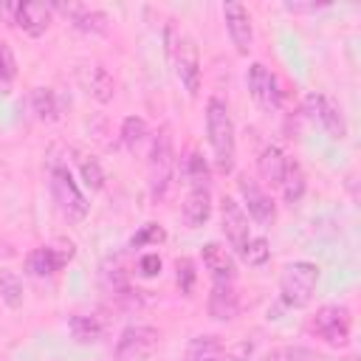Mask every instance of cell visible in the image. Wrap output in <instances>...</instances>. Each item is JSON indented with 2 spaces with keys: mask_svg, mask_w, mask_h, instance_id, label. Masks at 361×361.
<instances>
[{
  "mask_svg": "<svg viewBox=\"0 0 361 361\" xmlns=\"http://www.w3.org/2000/svg\"><path fill=\"white\" fill-rule=\"evenodd\" d=\"M206 135L214 152V166L220 172L234 169L237 158V138H234V121L223 99H209L206 102Z\"/></svg>",
  "mask_w": 361,
  "mask_h": 361,
  "instance_id": "cell-1",
  "label": "cell"
},
{
  "mask_svg": "<svg viewBox=\"0 0 361 361\" xmlns=\"http://www.w3.org/2000/svg\"><path fill=\"white\" fill-rule=\"evenodd\" d=\"M319 285V265L307 259L288 262L282 276H279V296L288 307H307Z\"/></svg>",
  "mask_w": 361,
  "mask_h": 361,
  "instance_id": "cell-2",
  "label": "cell"
},
{
  "mask_svg": "<svg viewBox=\"0 0 361 361\" xmlns=\"http://www.w3.org/2000/svg\"><path fill=\"white\" fill-rule=\"evenodd\" d=\"M166 48L169 56L175 62V73L180 79V85L186 87L189 96H197L200 90V56H197V45L192 37L186 34H175V28H166Z\"/></svg>",
  "mask_w": 361,
  "mask_h": 361,
  "instance_id": "cell-3",
  "label": "cell"
},
{
  "mask_svg": "<svg viewBox=\"0 0 361 361\" xmlns=\"http://www.w3.org/2000/svg\"><path fill=\"white\" fill-rule=\"evenodd\" d=\"M172 169H175V152H172V138L169 130L164 127L149 149V192L152 200H161L172 183Z\"/></svg>",
  "mask_w": 361,
  "mask_h": 361,
  "instance_id": "cell-4",
  "label": "cell"
},
{
  "mask_svg": "<svg viewBox=\"0 0 361 361\" xmlns=\"http://www.w3.org/2000/svg\"><path fill=\"white\" fill-rule=\"evenodd\" d=\"M51 195H54L56 209H59L68 220L79 223V220L87 217V209H90V206H87L85 195L79 192L73 175H71L65 166H54V169H51Z\"/></svg>",
  "mask_w": 361,
  "mask_h": 361,
  "instance_id": "cell-5",
  "label": "cell"
},
{
  "mask_svg": "<svg viewBox=\"0 0 361 361\" xmlns=\"http://www.w3.org/2000/svg\"><path fill=\"white\" fill-rule=\"evenodd\" d=\"M350 310L344 305H324L316 310V316L310 319V330L327 341L330 347H347L350 341Z\"/></svg>",
  "mask_w": 361,
  "mask_h": 361,
  "instance_id": "cell-6",
  "label": "cell"
},
{
  "mask_svg": "<svg viewBox=\"0 0 361 361\" xmlns=\"http://www.w3.org/2000/svg\"><path fill=\"white\" fill-rule=\"evenodd\" d=\"M251 353V341H234L226 347L217 336H197L189 344V361H248Z\"/></svg>",
  "mask_w": 361,
  "mask_h": 361,
  "instance_id": "cell-7",
  "label": "cell"
},
{
  "mask_svg": "<svg viewBox=\"0 0 361 361\" xmlns=\"http://www.w3.org/2000/svg\"><path fill=\"white\" fill-rule=\"evenodd\" d=\"M161 336L149 324H130L121 330L118 344H116V358L118 361H144L155 353Z\"/></svg>",
  "mask_w": 361,
  "mask_h": 361,
  "instance_id": "cell-8",
  "label": "cell"
},
{
  "mask_svg": "<svg viewBox=\"0 0 361 361\" xmlns=\"http://www.w3.org/2000/svg\"><path fill=\"white\" fill-rule=\"evenodd\" d=\"M305 107H307L310 118H316L333 141L347 138V118H344L341 104H338L333 96H327V93H310V96L305 99Z\"/></svg>",
  "mask_w": 361,
  "mask_h": 361,
  "instance_id": "cell-9",
  "label": "cell"
},
{
  "mask_svg": "<svg viewBox=\"0 0 361 361\" xmlns=\"http://www.w3.org/2000/svg\"><path fill=\"white\" fill-rule=\"evenodd\" d=\"M237 189H240V195H243V203H245V209H248V217L251 220H257L259 226H274V220H276V206H274V200H271V195L254 180V178H248V175H240L237 178Z\"/></svg>",
  "mask_w": 361,
  "mask_h": 361,
  "instance_id": "cell-10",
  "label": "cell"
},
{
  "mask_svg": "<svg viewBox=\"0 0 361 361\" xmlns=\"http://www.w3.org/2000/svg\"><path fill=\"white\" fill-rule=\"evenodd\" d=\"M220 226H223V234H226V240L231 243V248L240 254V248L251 240L248 214H245V209H243L234 197H228V195L220 200Z\"/></svg>",
  "mask_w": 361,
  "mask_h": 361,
  "instance_id": "cell-11",
  "label": "cell"
},
{
  "mask_svg": "<svg viewBox=\"0 0 361 361\" xmlns=\"http://www.w3.org/2000/svg\"><path fill=\"white\" fill-rule=\"evenodd\" d=\"M223 20H226V28H228V37L237 48V54L248 56L251 45H254V25H251V14L243 3H226L223 6Z\"/></svg>",
  "mask_w": 361,
  "mask_h": 361,
  "instance_id": "cell-12",
  "label": "cell"
},
{
  "mask_svg": "<svg viewBox=\"0 0 361 361\" xmlns=\"http://www.w3.org/2000/svg\"><path fill=\"white\" fill-rule=\"evenodd\" d=\"M73 245H42V248H34L28 257H25V271L31 276H51L56 274L62 265H68L73 259Z\"/></svg>",
  "mask_w": 361,
  "mask_h": 361,
  "instance_id": "cell-13",
  "label": "cell"
},
{
  "mask_svg": "<svg viewBox=\"0 0 361 361\" xmlns=\"http://www.w3.org/2000/svg\"><path fill=\"white\" fill-rule=\"evenodd\" d=\"M245 82H248V90H251V96H254L257 104H262L268 110L271 107H279V102H282L279 82H276V76L262 62H251V68L245 73Z\"/></svg>",
  "mask_w": 361,
  "mask_h": 361,
  "instance_id": "cell-14",
  "label": "cell"
},
{
  "mask_svg": "<svg viewBox=\"0 0 361 361\" xmlns=\"http://www.w3.org/2000/svg\"><path fill=\"white\" fill-rule=\"evenodd\" d=\"M51 8L62 11L68 17V23H73V28H79L85 34H107V28H110V17L99 8L82 6V3H54Z\"/></svg>",
  "mask_w": 361,
  "mask_h": 361,
  "instance_id": "cell-15",
  "label": "cell"
},
{
  "mask_svg": "<svg viewBox=\"0 0 361 361\" xmlns=\"http://www.w3.org/2000/svg\"><path fill=\"white\" fill-rule=\"evenodd\" d=\"M11 23L20 31H25L28 37H42L51 25V6H45V3H17Z\"/></svg>",
  "mask_w": 361,
  "mask_h": 361,
  "instance_id": "cell-16",
  "label": "cell"
},
{
  "mask_svg": "<svg viewBox=\"0 0 361 361\" xmlns=\"http://www.w3.org/2000/svg\"><path fill=\"white\" fill-rule=\"evenodd\" d=\"M206 307H209V316H212V319H217V322H231V319L240 313V299H237L234 282H214Z\"/></svg>",
  "mask_w": 361,
  "mask_h": 361,
  "instance_id": "cell-17",
  "label": "cell"
},
{
  "mask_svg": "<svg viewBox=\"0 0 361 361\" xmlns=\"http://www.w3.org/2000/svg\"><path fill=\"white\" fill-rule=\"evenodd\" d=\"M200 257H203V265L209 268V274H212L214 282H234L237 262H234V257L220 243H206L203 251H200Z\"/></svg>",
  "mask_w": 361,
  "mask_h": 361,
  "instance_id": "cell-18",
  "label": "cell"
},
{
  "mask_svg": "<svg viewBox=\"0 0 361 361\" xmlns=\"http://www.w3.org/2000/svg\"><path fill=\"white\" fill-rule=\"evenodd\" d=\"M212 214V195L209 189H192L180 206V220L186 228H200Z\"/></svg>",
  "mask_w": 361,
  "mask_h": 361,
  "instance_id": "cell-19",
  "label": "cell"
},
{
  "mask_svg": "<svg viewBox=\"0 0 361 361\" xmlns=\"http://www.w3.org/2000/svg\"><path fill=\"white\" fill-rule=\"evenodd\" d=\"M285 164H288V155H285L279 147L268 144V147L259 152V158H257V172H259V178H262L265 183L279 186V180H282V175H285Z\"/></svg>",
  "mask_w": 361,
  "mask_h": 361,
  "instance_id": "cell-20",
  "label": "cell"
},
{
  "mask_svg": "<svg viewBox=\"0 0 361 361\" xmlns=\"http://www.w3.org/2000/svg\"><path fill=\"white\" fill-rule=\"evenodd\" d=\"M279 189H282V197H285L288 206H296V203L305 197L307 178H305V169H302L293 158H288V164H285V175H282V180H279Z\"/></svg>",
  "mask_w": 361,
  "mask_h": 361,
  "instance_id": "cell-21",
  "label": "cell"
},
{
  "mask_svg": "<svg viewBox=\"0 0 361 361\" xmlns=\"http://www.w3.org/2000/svg\"><path fill=\"white\" fill-rule=\"evenodd\" d=\"M68 330L79 344H96L102 338V333H104V327H102V322L96 316H79V313L68 319Z\"/></svg>",
  "mask_w": 361,
  "mask_h": 361,
  "instance_id": "cell-22",
  "label": "cell"
},
{
  "mask_svg": "<svg viewBox=\"0 0 361 361\" xmlns=\"http://www.w3.org/2000/svg\"><path fill=\"white\" fill-rule=\"evenodd\" d=\"M31 110L39 121H56L59 118V99L51 87H34L31 90Z\"/></svg>",
  "mask_w": 361,
  "mask_h": 361,
  "instance_id": "cell-23",
  "label": "cell"
},
{
  "mask_svg": "<svg viewBox=\"0 0 361 361\" xmlns=\"http://www.w3.org/2000/svg\"><path fill=\"white\" fill-rule=\"evenodd\" d=\"M180 172H183V178L189 180L192 189H209V186H206V183H209V164H206V158H203L200 152H189V155L183 158Z\"/></svg>",
  "mask_w": 361,
  "mask_h": 361,
  "instance_id": "cell-24",
  "label": "cell"
},
{
  "mask_svg": "<svg viewBox=\"0 0 361 361\" xmlns=\"http://www.w3.org/2000/svg\"><path fill=\"white\" fill-rule=\"evenodd\" d=\"M144 138H147V121H144L141 116H127V118L121 121V144H124L130 152H135Z\"/></svg>",
  "mask_w": 361,
  "mask_h": 361,
  "instance_id": "cell-25",
  "label": "cell"
},
{
  "mask_svg": "<svg viewBox=\"0 0 361 361\" xmlns=\"http://www.w3.org/2000/svg\"><path fill=\"white\" fill-rule=\"evenodd\" d=\"M0 299L11 310L23 307V282H20V276L14 271H0Z\"/></svg>",
  "mask_w": 361,
  "mask_h": 361,
  "instance_id": "cell-26",
  "label": "cell"
},
{
  "mask_svg": "<svg viewBox=\"0 0 361 361\" xmlns=\"http://www.w3.org/2000/svg\"><path fill=\"white\" fill-rule=\"evenodd\" d=\"M240 257H243L245 265L259 268V265H265V262L271 259V245H268L265 237H251V240L240 248Z\"/></svg>",
  "mask_w": 361,
  "mask_h": 361,
  "instance_id": "cell-27",
  "label": "cell"
},
{
  "mask_svg": "<svg viewBox=\"0 0 361 361\" xmlns=\"http://www.w3.org/2000/svg\"><path fill=\"white\" fill-rule=\"evenodd\" d=\"M87 87H90L93 99H99V102H110L113 93H116V82H113V76H110L104 68H90Z\"/></svg>",
  "mask_w": 361,
  "mask_h": 361,
  "instance_id": "cell-28",
  "label": "cell"
},
{
  "mask_svg": "<svg viewBox=\"0 0 361 361\" xmlns=\"http://www.w3.org/2000/svg\"><path fill=\"white\" fill-rule=\"evenodd\" d=\"M175 282H178V288H180L183 296H192L195 282H197V271H195V262L189 257H180L175 262Z\"/></svg>",
  "mask_w": 361,
  "mask_h": 361,
  "instance_id": "cell-29",
  "label": "cell"
},
{
  "mask_svg": "<svg viewBox=\"0 0 361 361\" xmlns=\"http://www.w3.org/2000/svg\"><path fill=\"white\" fill-rule=\"evenodd\" d=\"M79 172H82V180H85L93 192H99V189L104 186V169H102V164H99L93 155L79 158Z\"/></svg>",
  "mask_w": 361,
  "mask_h": 361,
  "instance_id": "cell-30",
  "label": "cell"
},
{
  "mask_svg": "<svg viewBox=\"0 0 361 361\" xmlns=\"http://www.w3.org/2000/svg\"><path fill=\"white\" fill-rule=\"evenodd\" d=\"M166 240V231H164V226H158V223H147V226H141L133 237H130V248H144V245H158V243H164Z\"/></svg>",
  "mask_w": 361,
  "mask_h": 361,
  "instance_id": "cell-31",
  "label": "cell"
},
{
  "mask_svg": "<svg viewBox=\"0 0 361 361\" xmlns=\"http://www.w3.org/2000/svg\"><path fill=\"white\" fill-rule=\"evenodd\" d=\"M262 361H322V358L307 347H276Z\"/></svg>",
  "mask_w": 361,
  "mask_h": 361,
  "instance_id": "cell-32",
  "label": "cell"
},
{
  "mask_svg": "<svg viewBox=\"0 0 361 361\" xmlns=\"http://www.w3.org/2000/svg\"><path fill=\"white\" fill-rule=\"evenodd\" d=\"M17 76V59L8 48V42L0 39V87H8Z\"/></svg>",
  "mask_w": 361,
  "mask_h": 361,
  "instance_id": "cell-33",
  "label": "cell"
},
{
  "mask_svg": "<svg viewBox=\"0 0 361 361\" xmlns=\"http://www.w3.org/2000/svg\"><path fill=\"white\" fill-rule=\"evenodd\" d=\"M138 274L141 276H158L161 274V257L158 254H144L138 259Z\"/></svg>",
  "mask_w": 361,
  "mask_h": 361,
  "instance_id": "cell-34",
  "label": "cell"
},
{
  "mask_svg": "<svg viewBox=\"0 0 361 361\" xmlns=\"http://www.w3.org/2000/svg\"><path fill=\"white\" fill-rule=\"evenodd\" d=\"M285 8L290 14H316V11L327 8V3H285Z\"/></svg>",
  "mask_w": 361,
  "mask_h": 361,
  "instance_id": "cell-35",
  "label": "cell"
},
{
  "mask_svg": "<svg viewBox=\"0 0 361 361\" xmlns=\"http://www.w3.org/2000/svg\"><path fill=\"white\" fill-rule=\"evenodd\" d=\"M344 361H358V358H344Z\"/></svg>",
  "mask_w": 361,
  "mask_h": 361,
  "instance_id": "cell-36",
  "label": "cell"
}]
</instances>
